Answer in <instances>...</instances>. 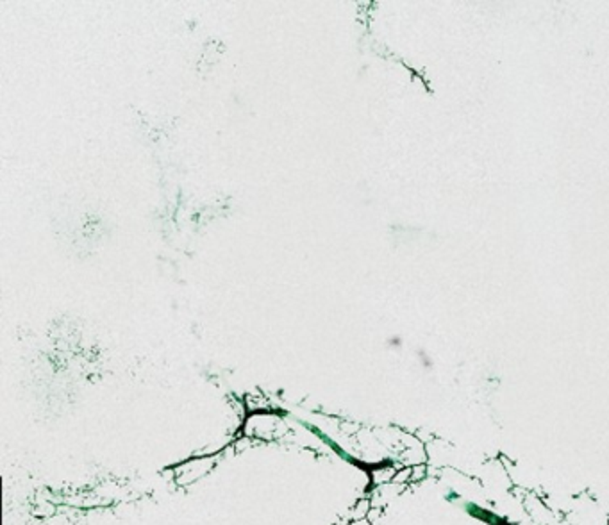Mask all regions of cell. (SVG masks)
I'll use <instances>...</instances> for the list:
<instances>
[{
	"label": "cell",
	"mask_w": 609,
	"mask_h": 525,
	"mask_svg": "<svg viewBox=\"0 0 609 525\" xmlns=\"http://www.w3.org/2000/svg\"><path fill=\"white\" fill-rule=\"evenodd\" d=\"M395 473L397 470L393 466H381V469H373L372 470V482L375 486H384V484H390L393 481Z\"/></svg>",
	"instance_id": "3"
},
{
	"label": "cell",
	"mask_w": 609,
	"mask_h": 525,
	"mask_svg": "<svg viewBox=\"0 0 609 525\" xmlns=\"http://www.w3.org/2000/svg\"><path fill=\"white\" fill-rule=\"evenodd\" d=\"M281 427L279 418L276 415H268V413H258V415L250 416L245 424V436L247 438H259V440H268V438L276 436V431Z\"/></svg>",
	"instance_id": "2"
},
{
	"label": "cell",
	"mask_w": 609,
	"mask_h": 525,
	"mask_svg": "<svg viewBox=\"0 0 609 525\" xmlns=\"http://www.w3.org/2000/svg\"><path fill=\"white\" fill-rule=\"evenodd\" d=\"M213 469H215V457L213 455L195 457V460H189L176 466V481L180 486L195 484L202 477H206Z\"/></svg>",
	"instance_id": "1"
}]
</instances>
